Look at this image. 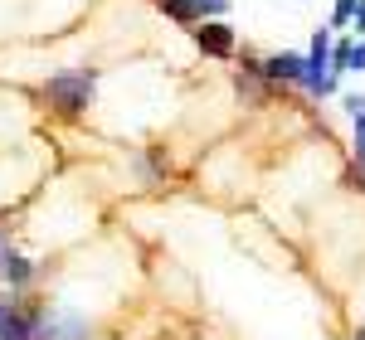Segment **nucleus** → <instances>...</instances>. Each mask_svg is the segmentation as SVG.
I'll list each match as a JSON object with an SVG mask.
<instances>
[{"label":"nucleus","instance_id":"obj_4","mask_svg":"<svg viewBox=\"0 0 365 340\" xmlns=\"http://www.w3.org/2000/svg\"><path fill=\"white\" fill-rule=\"evenodd\" d=\"M195 44L210 58H229L234 54V29H229L225 20H200L195 25Z\"/></svg>","mask_w":365,"mask_h":340},{"label":"nucleus","instance_id":"obj_15","mask_svg":"<svg viewBox=\"0 0 365 340\" xmlns=\"http://www.w3.org/2000/svg\"><path fill=\"white\" fill-rule=\"evenodd\" d=\"M0 253H5V228H0Z\"/></svg>","mask_w":365,"mask_h":340},{"label":"nucleus","instance_id":"obj_11","mask_svg":"<svg viewBox=\"0 0 365 340\" xmlns=\"http://www.w3.org/2000/svg\"><path fill=\"white\" fill-rule=\"evenodd\" d=\"M341 107H346V117H351V122H356V117L365 112V92H351V97H346Z\"/></svg>","mask_w":365,"mask_h":340},{"label":"nucleus","instance_id":"obj_2","mask_svg":"<svg viewBox=\"0 0 365 340\" xmlns=\"http://www.w3.org/2000/svg\"><path fill=\"white\" fill-rule=\"evenodd\" d=\"M302 87L312 97H331L336 92V73H331V34L317 29L312 34V49L302 54Z\"/></svg>","mask_w":365,"mask_h":340},{"label":"nucleus","instance_id":"obj_6","mask_svg":"<svg viewBox=\"0 0 365 340\" xmlns=\"http://www.w3.org/2000/svg\"><path fill=\"white\" fill-rule=\"evenodd\" d=\"M0 282L15 287V292H20V287H29V282H34V262L5 248V253H0Z\"/></svg>","mask_w":365,"mask_h":340},{"label":"nucleus","instance_id":"obj_12","mask_svg":"<svg viewBox=\"0 0 365 340\" xmlns=\"http://www.w3.org/2000/svg\"><path fill=\"white\" fill-rule=\"evenodd\" d=\"M356 161L365 166V112L356 117Z\"/></svg>","mask_w":365,"mask_h":340},{"label":"nucleus","instance_id":"obj_14","mask_svg":"<svg viewBox=\"0 0 365 340\" xmlns=\"http://www.w3.org/2000/svg\"><path fill=\"white\" fill-rule=\"evenodd\" d=\"M5 312H10V302H5V297H0V321H5Z\"/></svg>","mask_w":365,"mask_h":340},{"label":"nucleus","instance_id":"obj_3","mask_svg":"<svg viewBox=\"0 0 365 340\" xmlns=\"http://www.w3.org/2000/svg\"><path fill=\"white\" fill-rule=\"evenodd\" d=\"M29 340H93V326L73 312H34L29 316Z\"/></svg>","mask_w":365,"mask_h":340},{"label":"nucleus","instance_id":"obj_9","mask_svg":"<svg viewBox=\"0 0 365 340\" xmlns=\"http://www.w3.org/2000/svg\"><path fill=\"white\" fill-rule=\"evenodd\" d=\"M229 0H200V20H225Z\"/></svg>","mask_w":365,"mask_h":340},{"label":"nucleus","instance_id":"obj_13","mask_svg":"<svg viewBox=\"0 0 365 340\" xmlns=\"http://www.w3.org/2000/svg\"><path fill=\"white\" fill-rule=\"evenodd\" d=\"M351 29H356V39H365V0H356V15H351Z\"/></svg>","mask_w":365,"mask_h":340},{"label":"nucleus","instance_id":"obj_7","mask_svg":"<svg viewBox=\"0 0 365 340\" xmlns=\"http://www.w3.org/2000/svg\"><path fill=\"white\" fill-rule=\"evenodd\" d=\"M161 10L180 25H200V0H161Z\"/></svg>","mask_w":365,"mask_h":340},{"label":"nucleus","instance_id":"obj_5","mask_svg":"<svg viewBox=\"0 0 365 340\" xmlns=\"http://www.w3.org/2000/svg\"><path fill=\"white\" fill-rule=\"evenodd\" d=\"M258 73L268 83H302V54H273L258 63Z\"/></svg>","mask_w":365,"mask_h":340},{"label":"nucleus","instance_id":"obj_8","mask_svg":"<svg viewBox=\"0 0 365 340\" xmlns=\"http://www.w3.org/2000/svg\"><path fill=\"white\" fill-rule=\"evenodd\" d=\"M346 73H365V39H351V58H346Z\"/></svg>","mask_w":365,"mask_h":340},{"label":"nucleus","instance_id":"obj_10","mask_svg":"<svg viewBox=\"0 0 365 340\" xmlns=\"http://www.w3.org/2000/svg\"><path fill=\"white\" fill-rule=\"evenodd\" d=\"M351 15H356V0H336L331 20H336V25H351Z\"/></svg>","mask_w":365,"mask_h":340},{"label":"nucleus","instance_id":"obj_16","mask_svg":"<svg viewBox=\"0 0 365 340\" xmlns=\"http://www.w3.org/2000/svg\"><path fill=\"white\" fill-rule=\"evenodd\" d=\"M356 340H365V331H356Z\"/></svg>","mask_w":365,"mask_h":340},{"label":"nucleus","instance_id":"obj_1","mask_svg":"<svg viewBox=\"0 0 365 340\" xmlns=\"http://www.w3.org/2000/svg\"><path fill=\"white\" fill-rule=\"evenodd\" d=\"M93 87H98V73H93V68H68V73H54V78L44 83V97H49V107H58L63 117H78V112H88V102H93Z\"/></svg>","mask_w":365,"mask_h":340}]
</instances>
